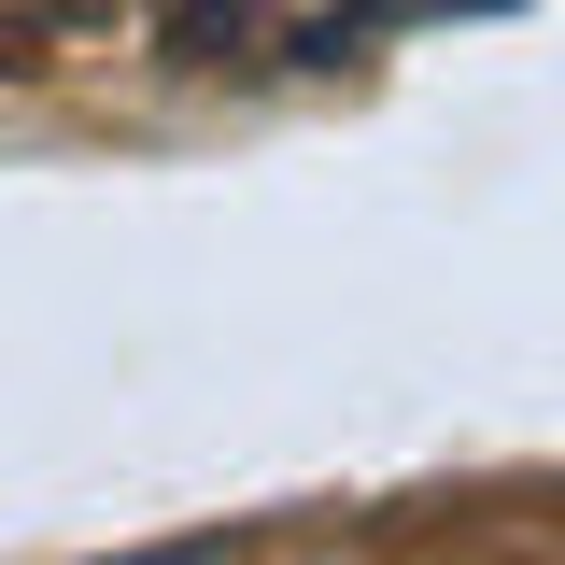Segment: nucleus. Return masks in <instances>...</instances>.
Segmentation results:
<instances>
[{"label":"nucleus","instance_id":"nucleus-2","mask_svg":"<svg viewBox=\"0 0 565 565\" xmlns=\"http://www.w3.org/2000/svg\"><path fill=\"white\" fill-rule=\"evenodd\" d=\"M128 565H226V537H184V552H128Z\"/></svg>","mask_w":565,"mask_h":565},{"label":"nucleus","instance_id":"nucleus-1","mask_svg":"<svg viewBox=\"0 0 565 565\" xmlns=\"http://www.w3.org/2000/svg\"><path fill=\"white\" fill-rule=\"evenodd\" d=\"M226 29H241V0H184V14H170V57H199V43H226Z\"/></svg>","mask_w":565,"mask_h":565}]
</instances>
